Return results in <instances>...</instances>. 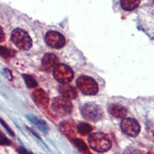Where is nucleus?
Wrapping results in <instances>:
<instances>
[{"label":"nucleus","instance_id":"15","mask_svg":"<svg viewBox=\"0 0 154 154\" xmlns=\"http://www.w3.org/2000/svg\"><path fill=\"white\" fill-rule=\"evenodd\" d=\"M72 143L74 144L77 149H79V151L85 154H89V149H88L87 146L84 143V141L81 139H73L72 140Z\"/></svg>","mask_w":154,"mask_h":154},{"label":"nucleus","instance_id":"4","mask_svg":"<svg viewBox=\"0 0 154 154\" xmlns=\"http://www.w3.org/2000/svg\"><path fill=\"white\" fill-rule=\"evenodd\" d=\"M76 83L79 90L86 95H95L98 92V86L96 81L91 77H79Z\"/></svg>","mask_w":154,"mask_h":154},{"label":"nucleus","instance_id":"6","mask_svg":"<svg viewBox=\"0 0 154 154\" xmlns=\"http://www.w3.org/2000/svg\"><path fill=\"white\" fill-rule=\"evenodd\" d=\"M52 107L56 113L62 116L69 113L72 109V105L69 100L63 96L55 98L53 100Z\"/></svg>","mask_w":154,"mask_h":154},{"label":"nucleus","instance_id":"14","mask_svg":"<svg viewBox=\"0 0 154 154\" xmlns=\"http://www.w3.org/2000/svg\"><path fill=\"white\" fill-rule=\"evenodd\" d=\"M140 0H121V7L126 11H132L140 5Z\"/></svg>","mask_w":154,"mask_h":154},{"label":"nucleus","instance_id":"9","mask_svg":"<svg viewBox=\"0 0 154 154\" xmlns=\"http://www.w3.org/2000/svg\"><path fill=\"white\" fill-rule=\"evenodd\" d=\"M57 57L55 55L47 53L44 56L42 59V67L46 71H50V70L54 69V68L57 65Z\"/></svg>","mask_w":154,"mask_h":154},{"label":"nucleus","instance_id":"1","mask_svg":"<svg viewBox=\"0 0 154 154\" xmlns=\"http://www.w3.org/2000/svg\"><path fill=\"white\" fill-rule=\"evenodd\" d=\"M90 146L98 152H105L110 149L112 143L106 135L103 133L92 134L89 138Z\"/></svg>","mask_w":154,"mask_h":154},{"label":"nucleus","instance_id":"3","mask_svg":"<svg viewBox=\"0 0 154 154\" xmlns=\"http://www.w3.org/2000/svg\"><path fill=\"white\" fill-rule=\"evenodd\" d=\"M82 116L86 119L98 121L103 117V112L100 106L95 103H86L81 109Z\"/></svg>","mask_w":154,"mask_h":154},{"label":"nucleus","instance_id":"19","mask_svg":"<svg viewBox=\"0 0 154 154\" xmlns=\"http://www.w3.org/2000/svg\"><path fill=\"white\" fill-rule=\"evenodd\" d=\"M11 144L10 140L5 137V135L2 133V132L0 131V145L3 146H9Z\"/></svg>","mask_w":154,"mask_h":154},{"label":"nucleus","instance_id":"16","mask_svg":"<svg viewBox=\"0 0 154 154\" xmlns=\"http://www.w3.org/2000/svg\"><path fill=\"white\" fill-rule=\"evenodd\" d=\"M77 130L79 132V134L81 135H86L92 131V127L90 125L86 123H80L78 126H77Z\"/></svg>","mask_w":154,"mask_h":154},{"label":"nucleus","instance_id":"21","mask_svg":"<svg viewBox=\"0 0 154 154\" xmlns=\"http://www.w3.org/2000/svg\"><path fill=\"white\" fill-rule=\"evenodd\" d=\"M18 152H19V154H33L30 151L27 150L26 149H25L24 147L20 146L18 148Z\"/></svg>","mask_w":154,"mask_h":154},{"label":"nucleus","instance_id":"7","mask_svg":"<svg viewBox=\"0 0 154 154\" xmlns=\"http://www.w3.org/2000/svg\"><path fill=\"white\" fill-rule=\"evenodd\" d=\"M121 129L125 134L130 137H135L138 136L140 131V126L136 119L128 118L125 119L121 123Z\"/></svg>","mask_w":154,"mask_h":154},{"label":"nucleus","instance_id":"10","mask_svg":"<svg viewBox=\"0 0 154 154\" xmlns=\"http://www.w3.org/2000/svg\"><path fill=\"white\" fill-rule=\"evenodd\" d=\"M33 100L35 102V103L39 106L46 107L48 106L49 98H48L47 94L42 89H37L34 92Z\"/></svg>","mask_w":154,"mask_h":154},{"label":"nucleus","instance_id":"22","mask_svg":"<svg viewBox=\"0 0 154 154\" xmlns=\"http://www.w3.org/2000/svg\"><path fill=\"white\" fill-rule=\"evenodd\" d=\"M4 38H5V35H4L3 30H2V29L0 26V42L3 41Z\"/></svg>","mask_w":154,"mask_h":154},{"label":"nucleus","instance_id":"11","mask_svg":"<svg viewBox=\"0 0 154 154\" xmlns=\"http://www.w3.org/2000/svg\"><path fill=\"white\" fill-rule=\"evenodd\" d=\"M60 92L62 96L66 99H74L76 97V90L72 86L66 84H63L60 87Z\"/></svg>","mask_w":154,"mask_h":154},{"label":"nucleus","instance_id":"20","mask_svg":"<svg viewBox=\"0 0 154 154\" xmlns=\"http://www.w3.org/2000/svg\"><path fill=\"white\" fill-rule=\"evenodd\" d=\"M0 123H1V124H2V126H3L5 128V130H7L8 132H9V134H11V135H12V136H14V133H13V132H12V130H11L10 128L9 127V126H8V125L6 124V123H5V122H4L3 119H0Z\"/></svg>","mask_w":154,"mask_h":154},{"label":"nucleus","instance_id":"12","mask_svg":"<svg viewBox=\"0 0 154 154\" xmlns=\"http://www.w3.org/2000/svg\"><path fill=\"white\" fill-rule=\"evenodd\" d=\"M110 114L116 118H123L127 113V109L119 104H112L109 108Z\"/></svg>","mask_w":154,"mask_h":154},{"label":"nucleus","instance_id":"17","mask_svg":"<svg viewBox=\"0 0 154 154\" xmlns=\"http://www.w3.org/2000/svg\"><path fill=\"white\" fill-rule=\"evenodd\" d=\"M25 82L29 88H34L37 86V82L33 77L29 75H23Z\"/></svg>","mask_w":154,"mask_h":154},{"label":"nucleus","instance_id":"18","mask_svg":"<svg viewBox=\"0 0 154 154\" xmlns=\"http://www.w3.org/2000/svg\"><path fill=\"white\" fill-rule=\"evenodd\" d=\"M0 55L5 58H9L13 55V53L11 49H8V48L0 46Z\"/></svg>","mask_w":154,"mask_h":154},{"label":"nucleus","instance_id":"13","mask_svg":"<svg viewBox=\"0 0 154 154\" xmlns=\"http://www.w3.org/2000/svg\"><path fill=\"white\" fill-rule=\"evenodd\" d=\"M27 118L29 119L31 123H33L38 128V130H40L41 131H42L45 133H48V126L43 120L39 119L38 117H36V116L33 115H28L27 116Z\"/></svg>","mask_w":154,"mask_h":154},{"label":"nucleus","instance_id":"2","mask_svg":"<svg viewBox=\"0 0 154 154\" xmlns=\"http://www.w3.org/2000/svg\"><path fill=\"white\" fill-rule=\"evenodd\" d=\"M12 42L19 49L27 50L32 46V39L26 32L20 29H16L12 33Z\"/></svg>","mask_w":154,"mask_h":154},{"label":"nucleus","instance_id":"8","mask_svg":"<svg viewBox=\"0 0 154 154\" xmlns=\"http://www.w3.org/2000/svg\"><path fill=\"white\" fill-rule=\"evenodd\" d=\"M46 42L50 47L60 49L64 46L66 40L64 36L61 33L51 31L46 33Z\"/></svg>","mask_w":154,"mask_h":154},{"label":"nucleus","instance_id":"5","mask_svg":"<svg viewBox=\"0 0 154 154\" xmlns=\"http://www.w3.org/2000/svg\"><path fill=\"white\" fill-rule=\"evenodd\" d=\"M53 75L56 80L63 84H66L73 78L72 70L64 64H57L53 69Z\"/></svg>","mask_w":154,"mask_h":154}]
</instances>
